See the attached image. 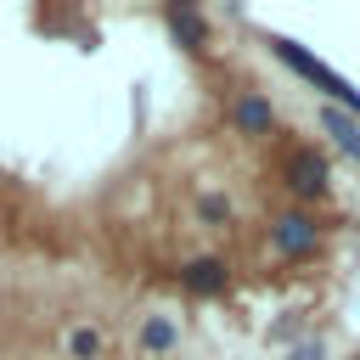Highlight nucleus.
I'll return each instance as SVG.
<instances>
[{
	"label": "nucleus",
	"instance_id": "nucleus-8",
	"mask_svg": "<svg viewBox=\"0 0 360 360\" xmlns=\"http://www.w3.org/2000/svg\"><path fill=\"white\" fill-rule=\"evenodd\" d=\"M135 343H141V354H169V349L180 343L174 315H146V321H141V332H135Z\"/></svg>",
	"mask_w": 360,
	"mask_h": 360
},
{
	"label": "nucleus",
	"instance_id": "nucleus-11",
	"mask_svg": "<svg viewBox=\"0 0 360 360\" xmlns=\"http://www.w3.org/2000/svg\"><path fill=\"white\" fill-rule=\"evenodd\" d=\"M292 360H321V343H315V338H309V343H298V349H292Z\"/></svg>",
	"mask_w": 360,
	"mask_h": 360
},
{
	"label": "nucleus",
	"instance_id": "nucleus-7",
	"mask_svg": "<svg viewBox=\"0 0 360 360\" xmlns=\"http://www.w3.org/2000/svg\"><path fill=\"white\" fill-rule=\"evenodd\" d=\"M321 129H326V141H332L349 163H360V118H354V112H343V107H321Z\"/></svg>",
	"mask_w": 360,
	"mask_h": 360
},
{
	"label": "nucleus",
	"instance_id": "nucleus-1",
	"mask_svg": "<svg viewBox=\"0 0 360 360\" xmlns=\"http://www.w3.org/2000/svg\"><path fill=\"white\" fill-rule=\"evenodd\" d=\"M264 45H270V56L287 68V73H298L304 84H315L321 96H326V107H343V112H354L360 118V90L338 73V68H326L315 51H304L298 39H287V34H264Z\"/></svg>",
	"mask_w": 360,
	"mask_h": 360
},
{
	"label": "nucleus",
	"instance_id": "nucleus-3",
	"mask_svg": "<svg viewBox=\"0 0 360 360\" xmlns=\"http://www.w3.org/2000/svg\"><path fill=\"white\" fill-rule=\"evenodd\" d=\"M326 186H332L326 158H321L315 146H298V152L287 158V191H292L298 202H315V197H326Z\"/></svg>",
	"mask_w": 360,
	"mask_h": 360
},
{
	"label": "nucleus",
	"instance_id": "nucleus-9",
	"mask_svg": "<svg viewBox=\"0 0 360 360\" xmlns=\"http://www.w3.org/2000/svg\"><path fill=\"white\" fill-rule=\"evenodd\" d=\"M101 354H107V338H101V326H90V321L68 326V360H101Z\"/></svg>",
	"mask_w": 360,
	"mask_h": 360
},
{
	"label": "nucleus",
	"instance_id": "nucleus-2",
	"mask_svg": "<svg viewBox=\"0 0 360 360\" xmlns=\"http://www.w3.org/2000/svg\"><path fill=\"white\" fill-rule=\"evenodd\" d=\"M270 248H276L281 259H309V253L321 248V219H315L309 208L276 214V219H270Z\"/></svg>",
	"mask_w": 360,
	"mask_h": 360
},
{
	"label": "nucleus",
	"instance_id": "nucleus-6",
	"mask_svg": "<svg viewBox=\"0 0 360 360\" xmlns=\"http://www.w3.org/2000/svg\"><path fill=\"white\" fill-rule=\"evenodd\" d=\"M163 22H169L174 45H186V51H208V17H202L197 6H186V0H169V6H163Z\"/></svg>",
	"mask_w": 360,
	"mask_h": 360
},
{
	"label": "nucleus",
	"instance_id": "nucleus-10",
	"mask_svg": "<svg viewBox=\"0 0 360 360\" xmlns=\"http://www.w3.org/2000/svg\"><path fill=\"white\" fill-rule=\"evenodd\" d=\"M197 219H202V225H231V197L202 191V197H197Z\"/></svg>",
	"mask_w": 360,
	"mask_h": 360
},
{
	"label": "nucleus",
	"instance_id": "nucleus-5",
	"mask_svg": "<svg viewBox=\"0 0 360 360\" xmlns=\"http://www.w3.org/2000/svg\"><path fill=\"white\" fill-rule=\"evenodd\" d=\"M180 287H186V292H197V298H214V292H225V287H231V264H225V259H214V253L186 259V264H180Z\"/></svg>",
	"mask_w": 360,
	"mask_h": 360
},
{
	"label": "nucleus",
	"instance_id": "nucleus-12",
	"mask_svg": "<svg viewBox=\"0 0 360 360\" xmlns=\"http://www.w3.org/2000/svg\"><path fill=\"white\" fill-rule=\"evenodd\" d=\"M354 360H360V354H354Z\"/></svg>",
	"mask_w": 360,
	"mask_h": 360
},
{
	"label": "nucleus",
	"instance_id": "nucleus-4",
	"mask_svg": "<svg viewBox=\"0 0 360 360\" xmlns=\"http://www.w3.org/2000/svg\"><path fill=\"white\" fill-rule=\"evenodd\" d=\"M231 129H236V135H270V129H276L270 96H264V90H242V96L231 101Z\"/></svg>",
	"mask_w": 360,
	"mask_h": 360
}]
</instances>
